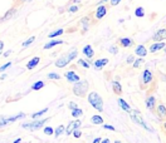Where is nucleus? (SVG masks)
<instances>
[{
	"label": "nucleus",
	"instance_id": "11",
	"mask_svg": "<svg viewBox=\"0 0 166 143\" xmlns=\"http://www.w3.org/2000/svg\"><path fill=\"white\" fill-rule=\"evenodd\" d=\"M107 64H108V59H107V58H102V59L96 60V62L93 63V67H94L96 70H101L102 68H103L104 65H107Z\"/></svg>",
	"mask_w": 166,
	"mask_h": 143
},
{
	"label": "nucleus",
	"instance_id": "2",
	"mask_svg": "<svg viewBox=\"0 0 166 143\" xmlns=\"http://www.w3.org/2000/svg\"><path fill=\"white\" fill-rule=\"evenodd\" d=\"M128 113H130V118H131L132 122H135V123H137V124L142 126V128H145V129H146V131H148V132H154L152 128H151V127H150V126L145 122V119H143V117L141 116L140 110L135 109V110H130Z\"/></svg>",
	"mask_w": 166,
	"mask_h": 143
},
{
	"label": "nucleus",
	"instance_id": "43",
	"mask_svg": "<svg viewBox=\"0 0 166 143\" xmlns=\"http://www.w3.org/2000/svg\"><path fill=\"white\" fill-rule=\"evenodd\" d=\"M77 107H78L77 103H74V102H69V104H68V108H69L71 110L74 109V108H77Z\"/></svg>",
	"mask_w": 166,
	"mask_h": 143
},
{
	"label": "nucleus",
	"instance_id": "38",
	"mask_svg": "<svg viewBox=\"0 0 166 143\" xmlns=\"http://www.w3.org/2000/svg\"><path fill=\"white\" fill-rule=\"evenodd\" d=\"M108 51L111 53V54H118V48L116 47V45H111V47L108 48Z\"/></svg>",
	"mask_w": 166,
	"mask_h": 143
},
{
	"label": "nucleus",
	"instance_id": "14",
	"mask_svg": "<svg viewBox=\"0 0 166 143\" xmlns=\"http://www.w3.org/2000/svg\"><path fill=\"white\" fill-rule=\"evenodd\" d=\"M82 51H83V54H85V57H87L88 59H92L93 55H94V50H93V48L91 47V45H85L83 49H82Z\"/></svg>",
	"mask_w": 166,
	"mask_h": 143
},
{
	"label": "nucleus",
	"instance_id": "5",
	"mask_svg": "<svg viewBox=\"0 0 166 143\" xmlns=\"http://www.w3.org/2000/svg\"><path fill=\"white\" fill-rule=\"evenodd\" d=\"M82 126V122H81V119H75V120H72V122H69V124H68L67 127H65V134L67 135H71L72 134V132H73V129H75V128H79Z\"/></svg>",
	"mask_w": 166,
	"mask_h": 143
},
{
	"label": "nucleus",
	"instance_id": "18",
	"mask_svg": "<svg viewBox=\"0 0 166 143\" xmlns=\"http://www.w3.org/2000/svg\"><path fill=\"white\" fill-rule=\"evenodd\" d=\"M117 102H118V105L121 107V109H122V110H125V112H130V110H131L130 104H128V103L123 99V98H118Z\"/></svg>",
	"mask_w": 166,
	"mask_h": 143
},
{
	"label": "nucleus",
	"instance_id": "16",
	"mask_svg": "<svg viewBox=\"0 0 166 143\" xmlns=\"http://www.w3.org/2000/svg\"><path fill=\"white\" fill-rule=\"evenodd\" d=\"M39 62H40V58L39 57H34V58H32L28 62V64H27V68L29 70H32V69H34V68L39 64Z\"/></svg>",
	"mask_w": 166,
	"mask_h": 143
},
{
	"label": "nucleus",
	"instance_id": "28",
	"mask_svg": "<svg viewBox=\"0 0 166 143\" xmlns=\"http://www.w3.org/2000/svg\"><path fill=\"white\" fill-rule=\"evenodd\" d=\"M78 55V51H77V49H72L69 53L67 54V58H68V60H69V63L72 62L73 59H75V57Z\"/></svg>",
	"mask_w": 166,
	"mask_h": 143
},
{
	"label": "nucleus",
	"instance_id": "26",
	"mask_svg": "<svg viewBox=\"0 0 166 143\" xmlns=\"http://www.w3.org/2000/svg\"><path fill=\"white\" fill-rule=\"evenodd\" d=\"M64 131H65V127L60 124V126H58V127L56 128V129H54V133H53V134H54V137H59L60 134H63V133H64Z\"/></svg>",
	"mask_w": 166,
	"mask_h": 143
},
{
	"label": "nucleus",
	"instance_id": "3",
	"mask_svg": "<svg viewBox=\"0 0 166 143\" xmlns=\"http://www.w3.org/2000/svg\"><path fill=\"white\" fill-rule=\"evenodd\" d=\"M88 82L87 80H78V82H75L74 83V85H73V93L74 95H77V97H85L88 92Z\"/></svg>",
	"mask_w": 166,
	"mask_h": 143
},
{
	"label": "nucleus",
	"instance_id": "30",
	"mask_svg": "<svg viewBox=\"0 0 166 143\" xmlns=\"http://www.w3.org/2000/svg\"><path fill=\"white\" fill-rule=\"evenodd\" d=\"M47 112H48V108H44V109H42V110H39V112H35V113H33V114H32V118H33V119H37V118L42 117L43 114H45Z\"/></svg>",
	"mask_w": 166,
	"mask_h": 143
},
{
	"label": "nucleus",
	"instance_id": "23",
	"mask_svg": "<svg viewBox=\"0 0 166 143\" xmlns=\"http://www.w3.org/2000/svg\"><path fill=\"white\" fill-rule=\"evenodd\" d=\"M156 112H157V116L160 117V118H165V117H166V107H165L164 104L157 105Z\"/></svg>",
	"mask_w": 166,
	"mask_h": 143
},
{
	"label": "nucleus",
	"instance_id": "44",
	"mask_svg": "<svg viewBox=\"0 0 166 143\" xmlns=\"http://www.w3.org/2000/svg\"><path fill=\"white\" fill-rule=\"evenodd\" d=\"M133 60H135V57H133V55H128V58H127L126 62H127L128 64H131V63H133Z\"/></svg>",
	"mask_w": 166,
	"mask_h": 143
},
{
	"label": "nucleus",
	"instance_id": "34",
	"mask_svg": "<svg viewBox=\"0 0 166 143\" xmlns=\"http://www.w3.org/2000/svg\"><path fill=\"white\" fill-rule=\"evenodd\" d=\"M78 64L82 65L83 68H86V69H88V68L91 67V64L87 62V60H85V59H79V60H78Z\"/></svg>",
	"mask_w": 166,
	"mask_h": 143
},
{
	"label": "nucleus",
	"instance_id": "32",
	"mask_svg": "<svg viewBox=\"0 0 166 143\" xmlns=\"http://www.w3.org/2000/svg\"><path fill=\"white\" fill-rule=\"evenodd\" d=\"M143 62H145V59L140 57L139 59H135V60H133L132 65H133V68H140V65H141V64H143Z\"/></svg>",
	"mask_w": 166,
	"mask_h": 143
},
{
	"label": "nucleus",
	"instance_id": "13",
	"mask_svg": "<svg viewBox=\"0 0 166 143\" xmlns=\"http://www.w3.org/2000/svg\"><path fill=\"white\" fill-rule=\"evenodd\" d=\"M135 54L137 55V57H141V58L146 57V55H147V49L145 48V45H142V44L137 45V47H136V49H135Z\"/></svg>",
	"mask_w": 166,
	"mask_h": 143
},
{
	"label": "nucleus",
	"instance_id": "24",
	"mask_svg": "<svg viewBox=\"0 0 166 143\" xmlns=\"http://www.w3.org/2000/svg\"><path fill=\"white\" fill-rule=\"evenodd\" d=\"M91 122L93 124H103V118L98 114H94V116L91 117Z\"/></svg>",
	"mask_w": 166,
	"mask_h": 143
},
{
	"label": "nucleus",
	"instance_id": "15",
	"mask_svg": "<svg viewBox=\"0 0 166 143\" xmlns=\"http://www.w3.org/2000/svg\"><path fill=\"white\" fill-rule=\"evenodd\" d=\"M68 63H69V60H68L67 55H64V57H60L59 59L56 60V67L57 68H64L68 65Z\"/></svg>",
	"mask_w": 166,
	"mask_h": 143
},
{
	"label": "nucleus",
	"instance_id": "46",
	"mask_svg": "<svg viewBox=\"0 0 166 143\" xmlns=\"http://www.w3.org/2000/svg\"><path fill=\"white\" fill-rule=\"evenodd\" d=\"M10 54H11V50H6V51L4 53V54H3V55H4V58H8V57H9Z\"/></svg>",
	"mask_w": 166,
	"mask_h": 143
},
{
	"label": "nucleus",
	"instance_id": "7",
	"mask_svg": "<svg viewBox=\"0 0 166 143\" xmlns=\"http://www.w3.org/2000/svg\"><path fill=\"white\" fill-rule=\"evenodd\" d=\"M154 80V75H152V73H151V70H148V69H145L142 72V83L143 84H148V83H151Z\"/></svg>",
	"mask_w": 166,
	"mask_h": 143
},
{
	"label": "nucleus",
	"instance_id": "33",
	"mask_svg": "<svg viewBox=\"0 0 166 143\" xmlns=\"http://www.w3.org/2000/svg\"><path fill=\"white\" fill-rule=\"evenodd\" d=\"M34 40H35V36H30V38H28L27 40H24V42H23V47H24V48H28L29 45L32 44Z\"/></svg>",
	"mask_w": 166,
	"mask_h": 143
},
{
	"label": "nucleus",
	"instance_id": "48",
	"mask_svg": "<svg viewBox=\"0 0 166 143\" xmlns=\"http://www.w3.org/2000/svg\"><path fill=\"white\" fill-rule=\"evenodd\" d=\"M92 142H93V143H100V142H101V138H94Z\"/></svg>",
	"mask_w": 166,
	"mask_h": 143
},
{
	"label": "nucleus",
	"instance_id": "52",
	"mask_svg": "<svg viewBox=\"0 0 166 143\" xmlns=\"http://www.w3.org/2000/svg\"><path fill=\"white\" fill-rule=\"evenodd\" d=\"M164 131H165V132H166V122H165V123H164Z\"/></svg>",
	"mask_w": 166,
	"mask_h": 143
},
{
	"label": "nucleus",
	"instance_id": "50",
	"mask_svg": "<svg viewBox=\"0 0 166 143\" xmlns=\"http://www.w3.org/2000/svg\"><path fill=\"white\" fill-rule=\"evenodd\" d=\"M6 77H8V75H6V74H3V75H2V77H0V79H2V80H4V79H5Z\"/></svg>",
	"mask_w": 166,
	"mask_h": 143
},
{
	"label": "nucleus",
	"instance_id": "1",
	"mask_svg": "<svg viewBox=\"0 0 166 143\" xmlns=\"http://www.w3.org/2000/svg\"><path fill=\"white\" fill-rule=\"evenodd\" d=\"M87 98H88V103L92 105L96 110L103 112V99L97 92H91Z\"/></svg>",
	"mask_w": 166,
	"mask_h": 143
},
{
	"label": "nucleus",
	"instance_id": "49",
	"mask_svg": "<svg viewBox=\"0 0 166 143\" xmlns=\"http://www.w3.org/2000/svg\"><path fill=\"white\" fill-rule=\"evenodd\" d=\"M101 142H102V143H108L110 139H108V138H104V139H101Z\"/></svg>",
	"mask_w": 166,
	"mask_h": 143
},
{
	"label": "nucleus",
	"instance_id": "22",
	"mask_svg": "<svg viewBox=\"0 0 166 143\" xmlns=\"http://www.w3.org/2000/svg\"><path fill=\"white\" fill-rule=\"evenodd\" d=\"M15 13H17V9L15 8H11V9L9 10V11H6L5 13V15L4 17L0 19V21H5V20H8V19H11L13 18V15H15Z\"/></svg>",
	"mask_w": 166,
	"mask_h": 143
},
{
	"label": "nucleus",
	"instance_id": "31",
	"mask_svg": "<svg viewBox=\"0 0 166 143\" xmlns=\"http://www.w3.org/2000/svg\"><path fill=\"white\" fill-rule=\"evenodd\" d=\"M44 87V82L43 80H38V82H35L34 84L32 85V89L33 90H39V89H42Z\"/></svg>",
	"mask_w": 166,
	"mask_h": 143
},
{
	"label": "nucleus",
	"instance_id": "42",
	"mask_svg": "<svg viewBox=\"0 0 166 143\" xmlns=\"http://www.w3.org/2000/svg\"><path fill=\"white\" fill-rule=\"evenodd\" d=\"M4 126H6V123H5V117H4V116H0V128H3Z\"/></svg>",
	"mask_w": 166,
	"mask_h": 143
},
{
	"label": "nucleus",
	"instance_id": "35",
	"mask_svg": "<svg viewBox=\"0 0 166 143\" xmlns=\"http://www.w3.org/2000/svg\"><path fill=\"white\" fill-rule=\"evenodd\" d=\"M48 79H54V80H59L60 79V75L58 73H49L48 74Z\"/></svg>",
	"mask_w": 166,
	"mask_h": 143
},
{
	"label": "nucleus",
	"instance_id": "4",
	"mask_svg": "<svg viewBox=\"0 0 166 143\" xmlns=\"http://www.w3.org/2000/svg\"><path fill=\"white\" fill-rule=\"evenodd\" d=\"M50 118H44V119H34L33 122H30V123H24V124H21V127L24 128V129H29V131H38V129H40L42 127H44V124L48 122Z\"/></svg>",
	"mask_w": 166,
	"mask_h": 143
},
{
	"label": "nucleus",
	"instance_id": "21",
	"mask_svg": "<svg viewBox=\"0 0 166 143\" xmlns=\"http://www.w3.org/2000/svg\"><path fill=\"white\" fill-rule=\"evenodd\" d=\"M120 43H121V45H122V47H125V48H130L131 45L133 44V40L131 39V38H121V39H120Z\"/></svg>",
	"mask_w": 166,
	"mask_h": 143
},
{
	"label": "nucleus",
	"instance_id": "17",
	"mask_svg": "<svg viewBox=\"0 0 166 143\" xmlns=\"http://www.w3.org/2000/svg\"><path fill=\"white\" fill-rule=\"evenodd\" d=\"M63 43H64V42H63V40H60V39H59V40L52 39V40H50L49 43H47V44L44 45V49H45V50H48V49H52V48H54L56 45H60V44H63Z\"/></svg>",
	"mask_w": 166,
	"mask_h": 143
},
{
	"label": "nucleus",
	"instance_id": "40",
	"mask_svg": "<svg viewBox=\"0 0 166 143\" xmlns=\"http://www.w3.org/2000/svg\"><path fill=\"white\" fill-rule=\"evenodd\" d=\"M9 67H11V62H9V63H5L4 65L0 67V72H2V73H3V72H5V70H6Z\"/></svg>",
	"mask_w": 166,
	"mask_h": 143
},
{
	"label": "nucleus",
	"instance_id": "53",
	"mask_svg": "<svg viewBox=\"0 0 166 143\" xmlns=\"http://www.w3.org/2000/svg\"><path fill=\"white\" fill-rule=\"evenodd\" d=\"M81 0H73V3H79Z\"/></svg>",
	"mask_w": 166,
	"mask_h": 143
},
{
	"label": "nucleus",
	"instance_id": "51",
	"mask_svg": "<svg viewBox=\"0 0 166 143\" xmlns=\"http://www.w3.org/2000/svg\"><path fill=\"white\" fill-rule=\"evenodd\" d=\"M19 142H21V138H17L14 141V143H19Z\"/></svg>",
	"mask_w": 166,
	"mask_h": 143
},
{
	"label": "nucleus",
	"instance_id": "29",
	"mask_svg": "<svg viewBox=\"0 0 166 143\" xmlns=\"http://www.w3.org/2000/svg\"><path fill=\"white\" fill-rule=\"evenodd\" d=\"M82 114H83V110L81 109V108H74V109H72V117H74V118H79V117H82Z\"/></svg>",
	"mask_w": 166,
	"mask_h": 143
},
{
	"label": "nucleus",
	"instance_id": "10",
	"mask_svg": "<svg viewBox=\"0 0 166 143\" xmlns=\"http://www.w3.org/2000/svg\"><path fill=\"white\" fill-rule=\"evenodd\" d=\"M106 14H107V8H106L104 5H102V4H100L97 8V10H96V19H98V20L102 19Z\"/></svg>",
	"mask_w": 166,
	"mask_h": 143
},
{
	"label": "nucleus",
	"instance_id": "27",
	"mask_svg": "<svg viewBox=\"0 0 166 143\" xmlns=\"http://www.w3.org/2000/svg\"><path fill=\"white\" fill-rule=\"evenodd\" d=\"M63 32H64L63 29H57V30H54V32L49 33L48 38H49V39H54L56 36H59V35H62V34H63Z\"/></svg>",
	"mask_w": 166,
	"mask_h": 143
},
{
	"label": "nucleus",
	"instance_id": "47",
	"mask_svg": "<svg viewBox=\"0 0 166 143\" xmlns=\"http://www.w3.org/2000/svg\"><path fill=\"white\" fill-rule=\"evenodd\" d=\"M3 49H4V43H3V40H0V54L3 53Z\"/></svg>",
	"mask_w": 166,
	"mask_h": 143
},
{
	"label": "nucleus",
	"instance_id": "45",
	"mask_svg": "<svg viewBox=\"0 0 166 143\" xmlns=\"http://www.w3.org/2000/svg\"><path fill=\"white\" fill-rule=\"evenodd\" d=\"M111 2V5L112 6H116V5H118L120 3H121V0H110Z\"/></svg>",
	"mask_w": 166,
	"mask_h": 143
},
{
	"label": "nucleus",
	"instance_id": "36",
	"mask_svg": "<svg viewBox=\"0 0 166 143\" xmlns=\"http://www.w3.org/2000/svg\"><path fill=\"white\" fill-rule=\"evenodd\" d=\"M72 134H73L74 138H81V137H82V132H81L79 128H75V129H73Z\"/></svg>",
	"mask_w": 166,
	"mask_h": 143
},
{
	"label": "nucleus",
	"instance_id": "19",
	"mask_svg": "<svg viewBox=\"0 0 166 143\" xmlns=\"http://www.w3.org/2000/svg\"><path fill=\"white\" fill-rule=\"evenodd\" d=\"M111 85H112V90L115 92L116 94H121L122 93V85L120 84V82H117V80H113L112 83H111Z\"/></svg>",
	"mask_w": 166,
	"mask_h": 143
},
{
	"label": "nucleus",
	"instance_id": "6",
	"mask_svg": "<svg viewBox=\"0 0 166 143\" xmlns=\"http://www.w3.org/2000/svg\"><path fill=\"white\" fill-rule=\"evenodd\" d=\"M152 40L154 42H164L166 40V29H160L154 34L152 36Z\"/></svg>",
	"mask_w": 166,
	"mask_h": 143
},
{
	"label": "nucleus",
	"instance_id": "37",
	"mask_svg": "<svg viewBox=\"0 0 166 143\" xmlns=\"http://www.w3.org/2000/svg\"><path fill=\"white\" fill-rule=\"evenodd\" d=\"M53 133H54V129H53L52 127H44V134H47V135H52Z\"/></svg>",
	"mask_w": 166,
	"mask_h": 143
},
{
	"label": "nucleus",
	"instance_id": "54",
	"mask_svg": "<svg viewBox=\"0 0 166 143\" xmlns=\"http://www.w3.org/2000/svg\"><path fill=\"white\" fill-rule=\"evenodd\" d=\"M23 2H32V0H23Z\"/></svg>",
	"mask_w": 166,
	"mask_h": 143
},
{
	"label": "nucleus",
	"instance_id": "20",
	"mask_svg": "<svg viewBox=\"0 0 166 143\" xmlns=\"http://www.w3.org/2000/svg\"><path fill=\"white\" fill-rule=\"evenodd\" d=\"M79 23H81V25H82V32L86 33L87 30H88V26H89V18H88V17L82 18Z\"/></svg>",
	"mask_w": 166,
	"mask_h": 143
},
{
	"label": "nucleus",
	"instance_id": "41",
	"mask_svg": "<svg viewBox=\"0 0 166 143\" xmlns=\"http://www.w3.org/2000/svg\"><path fill=\"white\" fill-rule=\"evenodd\" d=\"M103 128H104V129H107V131H112V132H115V131H116V129H115V127L111 126V124H103Z\"/></svg>",
	"mask_w": 166,
	"mask_h": 143
},
{
	"label": "nucleus",
	"instance_id": "12",
	"mask_svg": "<svg viewBox=\"0 0 166 143\" xmlns=\"http://www.w3.org/2000/svg\"><path fill=\"white\" fill-rule=\"evenodd\" d=\"M145 103H146V107H147L148 110H154L155 109V105H156V98L154 95H148L146 98Z\"/></svg>",
	"mask_w": 166,
	"mask_h": 143
},
{
	"label": "nucleus",
	"instance_id": "25",
	"mask_svg": "<svg viewBox=\"0 0 166 143\" xmlns=\"http://www.w3.org/2000/svg\"><path fill=\"white\" fill-rule=\"evenodd\" d=\"M135 17L143 18V17H145V9H143L142 6H137V8H136V10H135Z\"/></svg>",
	"mask_w": 166,
	"mask_h": 143
},
{
	"label": "nucleus",
	"instance_id": "8",
	"mask_svg": "<svg viewBox=\"0 0 166 143\" xmlns=\"http://www.w3.org/2000/svg\"><path fill=\"white\" fill-rule=\"evenodd\" d=\"M64 77H65V79L69 82V83H75V82H78L81 78H79V75L75 73L74 70H69V72H67L65 74H64Z\"/></svg>",
	"mask_w": 166,
	"mask_h": 143
},
{
	"label": "nucleus",
	"instance_id": "9",
	"mask_svg": "<svg viewBox=\"0 0 166 143\" xmlns=\"http://www.w3.org/2000/svg\"><path fill=\"white\" fill-rule=\"evenodd\" d=\"M165 47H166V45H165V42H154V44L148 48V50H150L151 53H156V51H158V50L164 49Z\"/></svg>",
	"mask_w": 166,
	"mask_h": 143
},
{
	"label": "nucleus",
	"instance_id": "39",
	"mask_svg": "<svg viewBox=\"0 0 166 143\" xmlns=\"http://www.w3.org/2000/svg\"><path fill=\"white\" fill-rule=\"evenodd\" d=\"M78 10H79V6L78 5H72V6L68 8V11H69V13H75V11H78Z\"/></svg>",
	"mask_w": 166,
	"mask_h": 143
}]
</instances>
